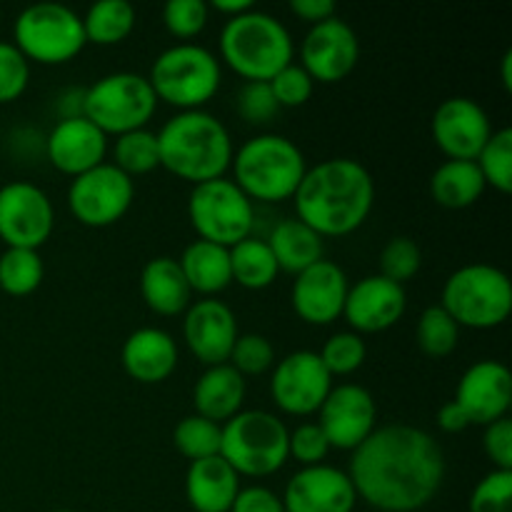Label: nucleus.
Here are the masks:
<instances>
[{"mask_svg":"<svg viewBox=\"0 0 512 512\" xmlns=\"http://www.w3.org/2000/svg\"><path fill=\"white\" fill-rule=\"evenodd\" d=\"M230 273H233V283H238L240 288L265 290L275 283L280 270L268 243L250 235L230 248Z\"/></svg>","mask_w":512,"mask_h":512,"instance_id":"7c9ffc66","label":"nucleus"},{"mask_svg":"<svg viewBox=\"0 0 512 512\" xmlns=\"http://www.w3.org/2000/svg\"><path fill=\"white\" fill-rule=\"evenodd\" d=\"M210 8L218 10V13L228 15V18H235V15H243L248 13V10H253V0H213V3H208Z\"/></svg>","mask_w":512,"mask_h":512,"instance_id":"864d4df0","label":"nucleus"},{"mask_svg":"<svg viewBox=\"0 0 512 512\" xmlns=\"http://www.w3.org/2000/svg\"><path fill=\"white\" fill-rule=\"evenodd\" d=\"M415 338H418L420 350L430 358H445L458 348L460 328L440 305H428L420 313L418 328H415Z\"/></svg>","mask_w":512,"mask_h":512,"instance_id":"c9c22d12","label":"nucleus"},{"mask_svg":"<svg viewBox=\"0 0 512 512\" xmlns=\"http://www.w3.org/2000/svg\"><path fill=\"white\" fill-rule=\"evenodd\" d=\"M290 430L268 410H240L223 423L220 458L240 478H268L290 460Z\"/></svg>","mask_w":512,"mask_h":512,"instance_id":"0eeeda50","label":"nucleus"},{"mask_svg":"<svg viewBox=\"0 0 512 512\" xmlns=\"http://www.w3.org/2000/svg\"><path fill=\"white\" fill-rule=\"evenodd\" d=\"M318 425L330 448L353 453L378 428V405L373 393L358 383L333 385L318 410Z\"/></svg>","mask_w":512,"mask_h":512,"instance_id":"dca6fc26","label":"nucleus"},{"mask_svg":"<svg viewBox=\"0 0 512 512\" xmlns=\"http://www.w3.org/2000/svg\"><path fill=\"white\" fill-rule=\"evenodd\" d=\"M125 373L143 385H158L178 368V343L163 328H138L120 350Z\"/></svg>","mask_w":512,"mask_h":512,"instance_id":"b1692460","label":"nucleus"},{"mask_svg":"<svg viewBox=\"0 0 512 512\" xmlns=\"http://www.w3.org/2000/svg\"><path fill=\"white\" fill-rule=\"evenodd\" d=\"M470 512H512V470H490L470 493Z\"/></svg>","mask_w":512,"mask_h":512,"instance_id":"37998d69","label":"nucleus"},{"mask_svg":"<svg viewBox=\"0 0 512 512\" xmlns=\"http://www.w3.org/2000/svg\"><path fill=\"white\" fill-rule=\"evenodd\" d=\"M220 58L245 80L268 83L280 68L293 63L295 43L288 25L265 10H248L225 20L220 30Z\"/></svg>","mask_w":512,"mask_h":512,"instance_id":"20e7f679","label":"nucleus"},{"mask_svg":"<svg viewBox=\"0 0 512 512\" xmlns=\"http://www.w3.org/2000/svg\"><path fill=\"white\" fill-rule=\"evenodd\" d=\"M455 403L465 410L470 425H490L508 418L512 405V375L500 360H478L460 378Z\"/></svg>","mask_w":512,"mask_h":512,"instance_id":"4be33fe9","label":"nucleus"},{"mask_svg":"<svg viewBox=\"0 0 512 512\" xmlns=\"http://www.w3.org/2000/svg\"><path fill=\"white\" fill-rule=\"evenodd\" d=\"M268 83L280 108H300V105L308 103L315 88V80L300 63H288Z\"/></svg>","mask_w":512,"mask_h":512,"instance_id":"a18cd8bd","label":"nucleus"},{"mask_svg":"<svg viewBox=\"0 0 512 512\" xmlns=\"http://www.w3.org/2000/svg\"><path fill=\"white\" fill-rule=\"evenodd\" d=\"M438 425L440 430H445V433H463L465 428H470V420L468 415H465V410L460 408L455 400H448L445 405H440L438 410Z\"/></svg>","mask_w":512,"mask_h":512,"instance_id":"603ef678","label":"nucleus"},{"mask_svg":"<svg viewBox=\"0 0 512 512\" xmlns=\"http://www.w3.org/2000/svg\"><path fill=\"white\" fill-rule=\"evenodd\" d=\"M345 473L358 500L380 512H418L435 500L445 480V453L423 428L383 425L353 450Z\"/></svg>","mask_w":512,"mask_h":512,"instance_id":"f257e3e1","label":"nucleus"},{"mask_svg":"<svg viewBox=\"0 0 512 512\" xmlns=\"http://www.w3.org/2000/svg\"><path fill=\"white\" fill-rule=\"evenodd\" d=\"M140 295H143L145 305L153 313L165 315H180L188 310L193 303V290H190L188 280H185L183 270H180L178 260L170 255H158L150 258L140 270Z\"/></svg>","mask_w":512,"mask_h":512,"instance_id":"bb28decb","label":"nucleus"},{"mask_svg":"<svg viewBox=\"0 0 512 512\" xmlns=\"http://www.w3.org/2000/svg\"><path fill=\"white\" fill-rule=\"evenodd\" d=\"M83 15L65 3H33L13 23V45L28 63L63 65L85 48Z\"/></svg>","mask_w":512,"mask_h":512,"instance_id":"1a4fd4ad","label":"nucleus"},{"mask_svg":"<svg viewBox=\"0 0 512 512\" xmlns=\"http://www.w3.org/2000/svg\"><path fill=\"white\" fill-rule=\"evenodd\" d=\"M210 5L205 0H168L163 5V25L175 38H195L205 30Z\"/></svg>","mask_w":512,"mask_h":512,"instance_id":"79ce46f5","label":"nucleus"},{"mask_svg":"<svg viewBox=\"0 0 512 512\" xmlns=\"http://www.w3.org/2000/svg\"><path fill=\"white\" fill-rule=\"evenodd\" d=\"M55 110H58L60 120L83 118V115H85V88H83V85H73V88H65L63 93L55 98Z\"/></svg>","mask_w":512,"mask_h":512,"instance_id":"3c124183","label":"nucleus"},{"mask_svg":"<svg viewBox=\"0 0 512 512\" xmlns=\"http://www.w3.org/2000/svg\"><path fill=\"white\" fill-rule=\"evenodd\" d=\"M158 110V98L150 88L148 75L118 70L95 80L85 88V118L105 135H123L148 128Z\"/></svg>","mask_w":512,"mask_h":512,"instance_id":"9d476101","label":"nucleus"},{"mask_svg":"<svg viewBox=\"0 0 512 512\" xmlns=\"http://www.w3.org/2000/svg\"><path fill=\"white\" fill-rule=\"evenodd\" d=\"M333 390V375L313 350H295L273 365L270 395L283 413L308 418Z\"/></svg>","mask_w":512,"mask_h":512,"instance_id":"4468645a","label":"nucleus"},{"mask_svg":"<svg viewBox=\"0 0 512 512\" xmlns=\"http://www.w3.org/2000/svg\"><path fill=\"white\" fill-rule=\"evenodd\" d=\"M228 363L233 365L243 378L245 375H263L275 365V348L273 343L260 333L238 335Z\"/></svg>","mask_w":512,"mask_h":512,"instance_id":"a19ab883","label":"nucleus"},{"mask_svg":"<svg viewBox=\"0 0 512 512\" xmlns=\"http://www.w3.org/2000/svg\"><path fill=\"white\" fill-rule=\"evenodd\" d=\"M485 188L488 183L475 160H445L430 178V195L435 203L448 210L470 208L478 203Z\"/></svg>","mask_w":512,"mask_h":512,"instance_id":"c756f323","label":"nucleus"},{"mask_svg":"<svg viewBox=\"0 0 512 512\" xmlns=\"http://www.w3.org/2000/svg\"><path fill=\"white\" fill-rule=\"evenodd\" d=\"M150 88L158 103L180 110H203L218 95L223 65L218 55L198 43H175L150 65Z\"/></svg>","mask_w":512,"mask_h":512,"instance_id":"423d86ee","label":"nucleus"},{"mask_svg":"<svg viewBox=\"0 0 512 512\" xmlns=\"http://www.w3.org/2000/svg\"><path fill=\"white\" fill-rule=\"evenodd\" d=\"M53 512H73V510H53Z\"/></svg>","mask_w":512,"mask_h":512,"instance_id":"6e6d98bb","label":"nucleus"},{"mask_svg":"<svg viewBox=\"0 0 512 512\" xmlns=\"http://www.w3.org/2000/svg\"><path fill=\"white\" fill-rule=\"evenodd\" d=\"M408 308L405 285L393 283L383 275H365L348 288V298L343 305L345 323L353 333H383L400 323Z\"/></svg>","mask_w":512,"mask_h":512,"instance_id":"6ab92c4d","label":"nucleus"},{"mask_svg":"<svg viewBox=\"0 0 512 512\" xmlns=\"http://www.w3.org/2000/svg\"><path fill=\"white\" fill-rule=\"evenodd\" d=\"M238 493L240 475L220 455L188 465L185 498L195 512H230Z\"/></svg>","mask_w":512,"mask_h":512,"instance_id":"393cba45","label":"nucleus"},{"mask_svg":"<svg viewBox=\"0 0 512 512\" xmlns=\"http://www.w3.org/2000/svg\"><path fill=\"white\" fill-rule=\"evenodd\" d=\"M348 275L333 260H318L315 265L295 275L290 300L298 318L308 325H330L343 318L348 298Z\"/></svg>","mask_w":512,"mask_h":512,"instance_id":"412c9836","label":"nucleus"},{"mask_svg":"<svg viewBox=\"0 0 512 512\" xmlns=\"http://www.w3.org/2000/svg\"><path fill=\"white\" fill-rule=\"evenodd\" d=\"M233 183L260 203L290 200L303 180L308 163L298 145L280 133H260L233 153Z\"/></svg>","mask_w":512,"mask_h":512,"instance_id":"39448f33","label":"nucleus"},{"mask_svg":"<svg viewBox=\"0 0 512 512\" xmlns=\"http://www.w3.org/2000/svg\"><path fill=\"white\" fill-rule=\"evenodd\" d=\"M45 278V265L38 250L5 248L0 255V290L13 298L35 293Z\"/></svg>","mask_w":512,"mask_h":512,"instance_id":"473e14b6","label":"nucleus"},{"mask_svg":"<svg viewBox=\"0 0 512 512\" xmlns=\"http://www.w3.org/2000/svg\"><path fill=\"white\" fill-rule=\"evenodd\" d=\"M30 63L13 45V40H0V105L13 103L28 90Z\"/></svg>","mask_w":512,"mask_h":512,"instance_id":"c03bdc74","label":"nucleus"},{"mask_svg":"<svg viewBox=\"0 0 512 512\" xmlns=\"http://www.w3.org/2000/svg\"><path fill=\"white\" fill-rule=\"evenodd\" d=\"M113 165L123 170L125 175H145L160 168L158 135L148 128L130 130L115 138L113 145Z\"/></svg>","mask_w":512,"mask_h":512,"instance_id":"72a5a7b5","label":"nucleus"},{"mask_svg":"<svg viewBox=\"0 0 512 512\" xmlns=\"http://www.w3.org/2000/svg\"><path fill=\"white\" fill-rule=\"evenodd\" d=\"M230 512H285V508L278 493L265 485H250V488H240Z\"/></svg>","mask_w":512,"mask_h":512,"instance_id":"09e8293b","label":"nucleus"},{"mask_svg":"<svg viewBox=\"0 0 512 512\" xmlns=\"http://www.w3.org/2000/svg\"><path fill=\"white\" fill-rule=\"evenodd\" d=\"M503 85L505 90H512V50H505L503 55Z\"/></svg>","mask_w":512,"mask_h":512,"instance_id":"5fc2aeb1","label":"nucleus"},{"mask_svg":"<svg viewBox=\"0 0 512 512\" xmlns=\"http://www.w3.org/2000/svg\"><path fill=\"white\" fill-rule=\"evenodd\" d=\"M45 155L60 173L83 175L105 163L108 155V135L90 123L88 118L58 120L45 135Z\"/></svg>","mask_w":512,"mask_h":512,"instance_id":"5701e85b","label":"nucleus"},{"mask_svg":"<svg viewBox=\"0 0 512 512\" xmlns=\"http://www.w3.org/2000/svg\"><path fill=\"white\" fill-rule=\"evenodd\" d=\"M55 228V208L40 185L10 180L0 188V240L5 248L40 250Z\"/></svg>","mask_w":512,"mask_h":512,"instance_id":"ddd939ff","label":"nucleus"},{"mask_svg":"<svg viewBox=\"0 0 512 512\" xmlns=\"http://www.w3.org/2000/svg\"><path fill=\"white\" fill-rule=\"evenodd\" d=\"M295 200V218L320 238H343L368 220L375 180L360 160L328 158L305 170Z\"/></svg>","mask_w":512,"mask_h":512,"instance_id":"f03ea898","label":"nucleus"},{"mask_svg":"<svg viewBox=\"0 0 512 512\" xmlns=\"http://www.w3.org/2000/svg\"><path fill=\"white\" fill-rule=\"evenodd\" d=\"M420 265H423L420 245L408 235H395L380 250V275L398 285L413 280L420 273Z\"/></svg>","mask_w":512,"mask_h":512,"instance_id":"58836bf2","label":"nucleus"},{"mask_svg":"<svg viewBox=\"0 0 512 512\" xmlns=\"http://www.w3.org/2000/svg\"><path fill=\"white\" fill-rule=\"evenodd\" d=\"M135 8L128 0H98L83 15L85 40L95 45H118L133 33Z\"/></svg>","mask_w":512,"mask_h":512,"instance_id":"2f4dec72","label":"nucleus"},{"mask_svg":"<svg viewBox=\"0 0 512 512\" xmlns=\"http://www.w3.org/2000/svg\"><path fill=\"white\" fill-rule=\"evenodd\" d=\"M220 438H223V425L213 423L203 415H185L173 430L175 448L190 463L220 455Z\"/></svg>","mask_w":512,"mask_h":512,"instance_id":"f704fd0d","label":"nucleus"},{"mask_svg":"<svg viewBox=\"0 0 512 512\" xmlns=\"http://www.w3.org/2000/svg\"><path fill=\"white\" fill-rule=\"evenodd\" d=\"M235 110H238V115L245 123L265 125L273 118H278L283 108L275 100L270 83H265V80H245L240 85L238 95H235Z\"/></svg>","mask_w":512,"mask_h":512,"instance_id":"ea45409f","label":"nucleus"},{"mask_svg":"<svg viewBox=\"0 0 512 512\" xmlns=\"http://www.w3.org/2000/svg\"><path fill=\"white\" fill-rule=\"evenodd\" d=\"M285 512H353L358 505L350 475L335 465L300 468L283 493Z\"/></svg>","mask_w":512,"mask_h":512,"instance_id":"aec40b11","label":"nucleus"},{"mask_svg":"<svg viewBox=\"0 0 512 512\" xmlns=\"http://www.w3.org/2000/svg\"><path fill=\"white\" fill-rule=\"evenodd\" d=\"M483 450L493 463V470H512V420L500 418L485 425Z\"/></svg>","mask_w":512,"mask_h":512,"instance_id":"de8ad7c7","label":"nucleus"},{"mask_svg":"<svg viewBox=\"0 0 512 512\" xmlns=\"http://www.w3.org/2000/svg\"><path fill=\"white\" fill-rule=\"evenodd\" d=\"M438 305L458 328H498L512 313V283L498 265H463L445 280Z\"/></svg>","mask_w":512,"mask_h":512,"instance_id":"6e6552de","label":"nucleus"},{"mask_svg":"<svg viewBox=\"0 0 512 512\" xmlns=\"http://www.w3.org/2000/svg\"><path fill=\"white\" fill-rule=\"evenodd\" d=\"M160 168L175 178L200 185L225 178L233 163V138L218 115L208 110H180L158 130Z\"/></svg>","mask_w":512,"mask_h":512,"instance_id":"7ed1b4c3","label":"nucleus"},{"mask_svg":"<svg viewBox=\"0 0 512 512\" xmlns=\"http://www.w3.org/2000/svg\"><path fill=\"white\" fill-rule=\"evenodd\" d=\"M180 270H183L185 280H188L190 290L200 295H218L220 290L228 288L233 283V273H230V248L223 245L208 243V240H193L185 245L183 255L178 258Z\"/></svg>","mask_w":512,"mask_h":512,"instance_id":"c85d7f7f","label":"nucleus"},{"mask_svg":"<svg viewBox=\"0 0 512 512\" xmlns=\"http://www.w3.org/2000/svg\"><path fill=\"white\" fill-rule=\"evenodd\" d=\"M318 355L328 373L335 378V375H350L363 368L365 358H368V345H365L363 335L353 333V330H340L325 340Z\"/></svg>","mask_w":512,"mask_h":512,"instance_id":"4c0bfd02","label":"nucleus"},{"mask_svg":"<svg viewBox=\"0 0 512 512\" xmlns=\"http://www.w3.org/2000/svg\"><path fill=\"white\" fill-rule=\"evenodd\" d=\"M290 458L298 460L303 468L310 465L325 463L330 448L328 438H325L323 428L318 423H300L298 428L290 430Z\"/></svg>","mask_w":512,"mask_h":512,"instance_id":"49530a36","label":"nucleus"},{"mask_svg":"<svg viewBox=\"0 0 512 512\" xmlns=\"http://www.w3.org/2000/svg\"><path fill=\"white\" fill-rule=\"evenodd\" d=\"M245 378L230 363L210 365L193 385L195 415L223 425L243 410Z\"/></svg>","mask_w":512,"mask_h":512,"instance_id":"a878e982","label":"nucleus"},{"mask_svg":"<svg viewBox=\"0 0 512 512\" xmlns=\"http://www.w3.org/2000/svg\"><path fill=\"white\" fill-rule=\"evenodd\" d=\"M265 243L278 263V270H285L290 275L303 273L305 268L323 260V238L298 218L278 220Z\"/></svg>","mask_w":512,"mask_h":512,"instance_id":"cd10ccee","label":"nucleus"},{"mask_svg":"<svg viewBox=\"0 0 512 512\" xmlns=\"http://www.w3.org/2000/svg\"><path fill=\"white\" fill-rule=\"evenodd\" d=\"M135 200V183L113 163L75 175L68 188V208L88 228H108L118 223Z\"/></svg>","mask_w":512,"mask_h":512,"instance_id":"f8f14e48","label":"nucleus"},{"mask_svg":"<svg viewBox=\"0 0 512 512\" xmlns=\"http://www.w3.org/2000/svg\"><path fill=\"white\" fill-rule=\"evenodd\" d=\"M238 318L233 308L218 298H203L188 305L183 318V338L190 353L210 368L228 363L238 340Z\"/></svg>","mask_w":512,"mask_h":512,"instance_id":"a211bd4d","label":"nucleus"},{"mask_svg":"<svg viewBox=\"0 0 512 512\" xmlns=\"http://www.w3.org/2000/svg\"><path fill=\"white\" fill-rule=\"evenodd\" d=\"M360 58L358 33L348 20L333 18L310 25L300 40V65L318 83H340L355 70Z\"/></svg>","mask_w":512,"mask_h":512,"instance_id":"2eb2a0df","label":"nucleus"},{"mask_svg":"<svg viewBox=\"0 0 512 512\" xmlns=\"http://www.w3.org/2000/svg\"><path fill=\"white\" fill-rule=\"evenodd\" d=\"M188 218L200 240L233 248L250 238L255 228V205L230 178L193 185L188 195Z\"/></svg>","mask_w":512,"mask_h":512,"instance_id":"9b49d317","label":"nucleus"},{"mask_svg":"<svg viewBox=\"0 0 512 512\" xmlns=\"http://www.w3.org/2000/svg\"><path fill=\"white\" fill-rule=\"evenodd\" d=\"M335 8H338L335 0H290V10H293V15H298L300 20H305V23L310 25L333 18Z\"/></svg>","mask_w":512,"mask_h":512,"instance_id":"8fccbe9b","label":"nucleus"},{"mask_svg":"<svg viewBox=\"0 0 512 512\" xmlns=\"http://www.w3.org/2000/svg\"><path fill=\"white\" fill-rule=\"evenodd\" d=\"M485 183L493 185L500 193L512 190V128L493 130L488 143L475 158Z\"/></svg>","mask_w":512,"mask_h":512,"instance_id":"e433bc0d","label":"nucleus"},{"mask_svg":"<svg viewBox=\"0 0 512 512\" xmlns=\"http://www.w3.org/2000/svg\"><path fill=\"white\" fill-rule=\"evenodd\" d=\"M430 130L448 160H475L493 135V123L478 100L453 95L435 108Z\"/></svg>","mask_w":512,"mask_h":512,"instance_id":"f3484780","label":"nucleus"}]
</instances>
